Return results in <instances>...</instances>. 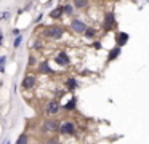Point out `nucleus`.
<instances>
[{
    "instance_id": "obj_20",
    "label": "nucleus",
    "mask_w": 149,
    "mask_h": 144,
    "mask_svg": "<svg viewBox=\"0 0 149 144\" xmlns=\"http://www.w3.org/2000/svg\"><path fill=\"white\" fill-rule=\"evenodd\" d=\"M93 47L96 48V50H101V47H103V45H101V42H95V43H93Z\"/></svg>"
},
{
    "instance_id": "obj_4",
    "label": "nucleus",
    "mask_w": 149,
    "mask_h": 144,
    "mask_svg": "<svg viewBox=\"0 0 149 144\" xmlns=\"http://www.w3.org/2000/svg\"><path fill=\"white\" fill-rule=\"evenodd\" d=\"M87 27H88V26L85 24L82 19H72V21H71V29L75 32V34H84Z\"/></svg>"
},
{
    "instance_id": "obj_12",
    "label": "nucleus",
    "mask_w": 149,
    "mask_h": 144,
    "mask_svg": "<svg viewBox=\"0 0 149 144\" xmlns=\"http://www.w3.org/2000/svg\"><path fill=\"white\" fill-rule=\"evenodd\" d=\"M39 72H42V74H52L53 70L50 69L48 63H47V61H43V63H40V64H39Z\"/></svg>"
},
{
    "instance_id": "obj_22",
    "label": "nucleus",
    "mask_w": 149,
    "mask_h": 144,
    "mask_svg": "<svg viewBox=\"0 0 149 144\" xmlns=\"http://www.w3.org/2000/svg\"><path fill=\"white\" fill-rule=\"evenodd\" d=\"M42 47V42H36V43H34V48H40Z\"/></svg>"
},
{
    "instance_id": "obj_6",
    "label": "nucleus",
    "mask_w": 149,
    "mask_h": 144,
    "mask_svg": "<svg viewBox=\"0 0 149 144\" xmlns=\"http://www.w3.org/2000/svg\"><path fill=\"white\" fill-rule=\"evenodd\" d=\"M45 112L48 115L58 114V112H59V102L58 101H50L48 104H47V107H45Z\"/></svg>"
},
{
    "instance_id": "obj_3",
    "label": "nucleus",
    "mask_w": 149,
    "mask_h": 144,
    "mask_svg": "<svg viewBox=\"0 0 149 144\" xmlns=\"http://www.w3.org/2000/svg\"><path fill=\"white\" fill-rule=\"evenodd\" d=\"M59 133L61 134H74L75 133V123L71 120H66L59 123Z\"/></svg>"
},
{
    "instance_id": "obj_2",
    "label": "nucleus",
    "mask_w": 149,
    "mask_h": 144,
    "mask_svg": "<svg viewBox=\"0 0 149 144\" xmlns=\"http://www.w3.org/2000/svg\"><path fill=\"white\" fill-rule=\"evenodd\" d=\"M117 27V21H116V16H114L112 11L106 13L103 19V29L104 31H112V29Z\"/></svg>"
},
{
    "instance_id": "obj_1",
    "label": "nucleus",
    "mask_w": 149,
    "mask_h": 144,
    "mask_svg": "<svg viewBox=\"0 0 149 144\" xmlns=\"http://www.w3.org/2000/svg\"><path fill=\"white\" fill-rule=\"evenodd\" d=\"M42 34H43V37H47V38L58 40V38L63 37L64 31H63V27H59V26H50V27H45V29H43Z\"/></svg>"
},
{
    "instance_id": "obj_13",
    "label": "nucleus",
    "mask_w": 149,
    "mask_h": 144,
    "mask_svg": "<svg viewBox=\"0 0 149 144\" xmlns=\"http://www.w3.org/2000/svg\"><path fill=\"white\" fill-rule=\"evenodd\" d=\"M66 86H68V90H75V88H77V80H75L74 77L68 79V80H66Z\"/></svg>"
},
{
    "instance_id": "obj_21",
    "label": "nucleus",
    "mask_w": 149,
    "mask_h": 144,
    "mask_svg": "<svg viewBox=\"0 0 149 144\" xmlns=\"http://www.w3.org/2000/svg\"><path fill=\"white\" fill-rule=\"evenodd\" d=\"M21 40H23V38H21V37H18L16 40H15V47H19V45H21Z\"/></svg>"
},
{
    "instance_id": "obj_10",
    "label": "nucleus",
    "mask_w": 149,
    "mask_h": 144,
    "mask_svg": "<svg viewBox=\"0 0 149 144\" xmlns=\"http://www.w3.org/2000/svg\"><path fill=\"white\" fill-rule=\"evenodd\" d=\"M120 53H122V47L116 45V47H114L112 50H109V53H107V61H114V59H117V58L120 56Z\"/></svg>"
},
{
    "instance_id": "obj_8",
    "label": "nucleus",
    "mask_w": 149,
    "mask_h": 144,
    "mask_svg": "<svg viewBox=\"0 0 149 144\" xmlns=\"http://www.w3.org/2000/svg\"><path fill=\"white\" fill-rule=\"evenodd\" d=\"M128 34L127 32H117V37H116V45L119 47H125L127 42H128Z\"/></svg>"
},
{
    "instance_id": "obj_24",
    "label": "nucleus",
    "mask_w": 149,
    "mask_h": 144,
    "mask_svg": "<svg viewBox=\"0 0 149 144\" xmlns=\"http://www.w3.org/2000/svg\"><path fill=\"white\" fill-rule=\"evenodd\" d=\"M2 42H3V35H2V31H0V45H2Z\"/></svg>"
},
{
    "instance_id": "obj_7",
    "label": "nucleus",
    "mask_w": 149,
    "mask_h": 144,
    "mask_svg": "<svg viewBox=\"0 0 149 144\" xmlns=\"http://www.w3.org/2000/svg\"><path fill=\"white\" fill-rule=\"evenodd\" d=\"M55 61H56V64H58V66H69V63H71L69 56L64 53V51H61V53H58V54H56Z\"/></svg>"
},
{
    "instance_id": "obj_18",
    "label": "nucleus",
    "mask_w": 149,
    "mask_h": 144,
    "mask_svg": "<svg viewBox=\"0 0 149 144\" xmlns=\"http://www.w3.org/2000/svg\"><path fill=\"white\" fill-rule=\"evenodd\" d=\"M5 63H7V58L2 56L0 58V72H5Z\"/></svg>"
},
{
    "instance_id": "obj_9",
    "label": "nucleus",
    "mask_w": 149,
    "mask_h": 144,
    "mask_svg": "<svg viewBox=\"0 0 149 144\" xmlns=\"http://www.w3.org/2000/svg\"><path fill=\"white\" fill-rule=\"evenodd\" d=\"M36 82H37V79L34 75H26L23 79V88L24 90H31L34 85H36Z\"/></svg>"
},
{
    "instance_id": "obj_23",
    "label": "nucleus",
    "mask_w": 149,
    "mask_h": 144,
    "mask_svg": "<svg viewBox=\"0 0 149 144\" xmlns=\"http://www.w3.org/2000/svg\"><path fill=\"white\" fill-rule=\"evenodd\" d=\"M3 18H8V13H0V19H3Z\"/></svg>"
},
{
    "instance_id": "obj_11",
    "label": "nucleus",
    "mask_w": 149,
    "mask_h": 144,
    "mask_svg": "<svg viewBox=\"0 0 149 144\" xmlns=\"http://www.w3.org/2000/svg\"><path fill=\"white\" fill-rule=\"evenodd\" d=\"M63 15H64L63 6H58V8H55L53 11H50V18H52V19H58V18H61Z\"/></svg>"
},
{
    "instance_id": "obj_15",
    "label": "nucleus",
    "mask_w": 149,
    "mask_h": 144,
    "mask_svg": "<svg viewBox=\"0 0 149 144\" xmlns=\"http://www.w3.org/2000/svg\"><path fill=\"white\" fill-rule=\"evenodd\" d=\"M84 35L87 38H95V37H96V31H95L93 27H87V29H85V32H84Z\"/></svg>"
},
{
    "instance_id": "obj_16",
    "label": "nucleus",
    "mask_w": 149,
    "mask_h": 144,
    "mask_svg": "<svg viewBox=\"0 0 149 144\" xmlns=\"http://www.w3.org/2000/svg\"><path fill=\"white\" fill-rule=\"evenodd\" d=\"M74 8H75L74 5H64V6H63V10H64V15H69V16H71L72 13H74Z\"/></svg>"
},
{
    "instance_id": "obj_19",
    "label": "nucleus",
    "mask_w": 149,
    "mask_h": 144,
    "mask_svg": "<svg viewBox=\"0 0 149 144\" xmlns=\"http://www.w3.org/2000/svg\"><path fill=\"white\" fill-rule=\"evenodd\" d=\"M27 134H21V138L18 139V144H24V143H27Z\"/></svg>"
},
{
    "instance_id": "obj_17",
    "label": "nucleus",
    "mask_w": 149,
    "mask_h": 144,
    "mask_svg": "<svg viewBox=\"0 0 149 144\" xmlns=\"http://www.w3.org/2000/svg\"><path fill=\"white\" fill-rule=\"evenodd\" d=\"M74 107H75V98H72L71 102H68V104L64 106V109H66V111H72Z\"/></svg>"
},
{
    "instance_id": "obj_5",
    "label": "nucleus",
    "mask_w": 149,
    "mask_h": 144,
    "mask_svg": "<svg viewBox=\"0 0 149 144\" xmlns=\"http://www.w3.org/2000/svg\"><path fill=\"white\" fill-rule=\"evenodd\" d=\"M59 123H61V122L55 120V118H48V120L43 122V130L45 131H58L59 130Z\"/></svg>"
},
{
    "instance_id": "obj_14",
    "label": "nucleus",
    "mask_w": 149,
    "mask_h": 144,
    "mask_svg": "<svg viewBox=\"0 0 149 144\" xmlns=\"http://www.w3.org/2000/svg\"><path fill=\"white\" fill-rule=\"evenodd\" d=\"M74 6H75V8L84 10V8H87V6H88V0H74Z\"/></svg>"
}]
</instances>
